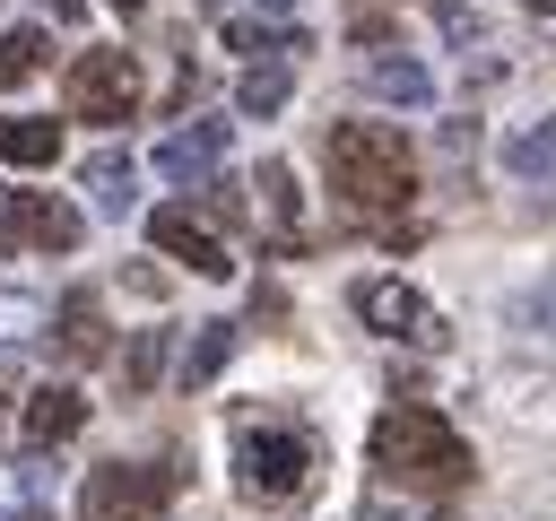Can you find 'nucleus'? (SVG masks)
<instances>
[{"label": "nucleus", "instance_id": "f257e3e1", "mask_svg": "<svg viewBox=\"0 0 556 521\" xmlns=\"http://www.w3.org/2000/svg\"><path fill=\"white\" fill-rule=\"evenodd\" d=\"M321 165H330V191H339L356 217H400V208L417 200V148H408L391 122H330Z\"/></svg>", "mask_w": 556, "mask_h": 521}, {"label": "nucleus", "instance_id": "f03ea898", "mask_svg": "<svg viewBox=\"0 0 556 521\" xmlns=\"http://www.w3.org/2000/svg\"><path fill=\"white\" fill-rule=\"evenodd\" d=\"M365 460H374L391 486H417V495H460V486L478 478L469 443H460V434H452L434 408H417V399H391V408L374 417Z\"/></svg>", "mask_w": 556, "mask_h": 521}, {"label": "nucleus", "instance_id": "7ed1b4c3", "mask_svg": "<svg viewBox=\"0 0 556 521\" xmlns=\"http://www.w3.org/2000/svg\"><path fill=\"white\" fill-rule=\"evenodd\" d=\"M313 478H321V443L304 425H252L243 417V434H235V486H243V504H304Z\"/></svg>", "mask_w": 556, "mask_h": 521}, {"label": "nucleus", "instance_id": "20e7f679", "mask_svg": "<svg viewBox=\"0 0 556 521\" xmlns=\"http://www.w3.org/2000/svg\"><path fill=\"white\" fill-rule=\"evenodd\" d=\"M182 469L174 460H104L78 486V521H165Z\"/></svg>", "mask_w": 556, "mask_h": 521}, {"label": "nucleus", "instance_id": "39448f33", "mask_svg": "<svg viewBox=\"0 0 556 521\" xmlns=\"http://www.w3.org/2000/svg\"><path fill=\"white\" fill-rule=\"evenodd\" d=\"M61 104H70V122H130L139 113V61L122 43H87L61 78Z\"/></svg>", "mask_w": 556, "mask_h": 521}, {"label": "nucleus", "instance_id": "423d86ee", "mask_svg": "<svg viewBox=\"0 0 556 521\" xmlns=\"http://www.w3.org/2000/svg\"><path fill=\"white\" fill-rule=\"evenodd\" d=\"M356 321L382 330V339H417V347H443V313L408 287V278H356Z\"/></svg>", "mask_w": 556, "mask_h": 521}, {"label": "nucleus", "instance_id": "0eeeda50", "mask_svg": "<svg viewBox=\"0 0 556 521\" xmlns=\"http://www.w3.org/2000/svg\"><path fill=\"white\" fill-rule=\"evenodd\" d=\"M87 217L61 200V191H0V243L17 252H78Z\"/></svg>", "mask_w": 556, "mask_h": 521}, {"label": "nucleus", "instance_id": "6e6552de", "mask_svg": "<svg viewBox=\"0 0 556 521\" xmlns=\"http://www.w3.org/2000/svg\"><path fill=\"white\" fill-rule=\"evenodd\" d=\"M148 234H156V252L165 260H182V269H200V278H235V252H226V234L191 208V200H165L156 217H148Z\"/></svg>", "mask_w": 556, "mask_h": 521}, {"label": "nucleus", "instance_id": "1a4fd4ad", "mask_svg": "<svg viewBox=\"0 0 556 521\" xmlns=\"http://www.w3.org/2000/svg\"><path fill=\"white\" fill-rule=\"evenodd\" d=\"M217 165H226V122H182V130H165V139H156V174H165V182H182V191H191V182H208Z\"/></svg>", "mask_w": 556, "mask_h": 521}, {"label": "nucleus", "instance_id": "9d476101", "mask_svg": "<svg viewBox=\"0 0 556 521\" xmlns=\"http://www.w3.org/2000/svg\"><path fill=\"white\" fill-rule=\"evenodd\" d=\"M17 425H26L35 452H52V443H70V434L87 425V391H78V382H43V391H26Z\"/></svg>", "mask_w": 556, "mask_h": 521}, {"label": "nucleus", "instance_id": "9b49d317", "mask_svg": "<svg viewBox=\"0 0 556 521\" xmlns=\"http://www.w3.org/2000/svg\"><path fill=\"white\" fill-rule=\"evenodd\" d=\"M52 347H61L70 365H96V356L113 347V330H104V304H96L87 287H70V295H61V313H52Z\"/></svg>", "mask_w": 556, "mask_h": 521}, {"label": "nucleus", "instance_id": "f8f14e48", "mask_svg": "<svg viewBox=\"0 0 556 521\" xmlns=\"http://www.w3.org/2000/svg\"><path fill=\"white\" fill-rule=\"evenodd\" d=\"M78 182H87V200H96V217H130V208H139V165H130L122 148H96Z\"/></svg>", "mask_w": 556, "mask_h": 521}, {"label": "nucleus", "instance_id": "ddd939ff", "mask_svg": "<svg viewBox=\"0 0 556 521\" xmlns=\"http://www.w3.org/2000/svg\"><path fill=\"white\" fill-rule=\"evenodd\" d=\"M365 96L374 104H434V69L408 52H382V61H365Z\"/></svg>", "mask_w": 556, "mask_h": 521}, {"label": "nucleus", "instance_id": "4468645a", "mask_svg": "<svg viewBox=\"0 0 556 521\" xmlns=\"http://www.w3.org/2000/svg\"><path fill=\"white\" fill-rule=\"evenodd\" d=\"M226 43L235 52H261V61H304L313 52L304 26H287V17H226Z\"/></svg>", "mask_w": 556, "mask_h": 521}, {"label": "nucleus", "instance_id": "2eb2a0df", "mask_svg": "<svg viewBox=\"0 0 556 521\" xmlns=\"http://www.w3.org/2000/svg\"><path fill=\"white\" fill-rule=\"evenodd\" d=\"M61 156V122L52 113H9L0 122V165H52Z\"/></svg>", "mask_w": 556, "mask_h": 521}, {"label": "nucleus", "instance_id": "dca6fc26", "mask_svg": "<svg viewBox=\"0 0 556 521\" xmlns=\"http://www.w3.org/2000/svg\"><path fill=\"white\" fill-rule=\"evenodd\" d=\"M287 96H295V61H252L235 78V113H252V122H269Z\"/></svg>", "mask_w": 556, "mask_h": 521}, {"label": "nucleus", "instance_id": "f3484780", "mask_svg": "<svg viewBox=\"0 0 556 521\" xmlns=\"http://www.w3.org/2000/svg\"><path fill=\"white\" fill-rule=\"evenodd\" d=\"M504 174L513 182H556V113H539L521 139H504Z\"/></svg>", "mask_w": 556, "mask_h": 521}, {"label": "nucleus", "instance_id": "a211bd4d", "mask_svg": "<svg viewBox=\"0 0 556 521\" xmlns=\"http://www.w3.org/2000/svg\"><path fill=\"white\" fill-rule=\"evenodd\" d=\"M226 356H235V321H200V339L182 347V391H208L226 373Z\"/></svg>", "mask_w": 556, "mask_h": 521}, {"label": "nucleus", "instance_id": "6ab92c4d", "mask_svg": "<svg viewBox=\"0 0 556 521\" xmlns=\"http://www.w3.org/2000/svg\"><path fill=\"white\" fill-rule=\"evenodd\" d=\"M504 321H513L521 339H556V269L530 278V287H513V295H504Z\"/></svg>", "mask_w": 556, "mask_h": 521}, {"label": "nucleus", "instance_id": "aec40b11", "mask_svg": "<svg viewBox=\"0 0 556 521\" xmlns=\"http://www.w3.org/2000/svg\"><path fill=\"white\" fill-rule=\"evenodd\" d=\"M43 61H52V35H43V26H9V35H0V96L26 87Z\"/></svg>", "mask_w": 556, "mask_h": 521}, {"label": "nucleus", "instance_id": "412c9836", "mask_svg": "<svg viewBox=\"0 0 556 521\" xmlns=\"http://www.w3.org/2000/svg\"><path fill=\"white\" fill-rule=\"evenodd\" d=\"M252 191H261V208H269V226H278V243H295V174L269 156L261 174H252Z\"/></svg>", "mask_w": 556, "mask_h": 521}, {"label": "nucleus", "instance_id": "4be33fe9", "mask_svg": "<svg viewBox=\"0 0 556 521\" xmlns=\"http://www.w3.org/2000/svg\"><path fill=\"white\" fill-rule=\"evenodd\" d=\"M156 373H165V330H139L130 356H122V391H148Z\"/></svg>", "mask_w": 556, "mask_h": 521}, {"label": "nucleus", "instance_id": "5701e85b", "mask_svg": "<svg viewBox=\"0 0 556 521\" xmlns=\"http://www.w3.org/2000/svg\"><path fill=\"white\" fill-rule=\"evenodd\" d=\"M52 313H43V295H26V287H0V339H35Z\"/></svg>", "mask_w": 556, "mask_h": 521}, {"label": "nucleus", "instance_id": "b1692460", "mask_svg": "<svg viewBox=\"0 0 556 521\" xmlns=\"http://www.w3.org/2000/svg\"><path fill=\"white\" fill-rule=\"evenodd\" d=\"M9 399H17V365H0V417H9Z\"/></svg>", "mask_w": 556, "mask_h": 521}, {"label": "nucleus", "instance_id": "393cba45", "mask_svg": "<svg viewBox=\"0 0 556 521\" xmlns=\"http://www.w3.org/2000/svg\"><path fill=\"white\" fill-rule=\"evenodd\" d=\"M365 521H400V512H391V504H365Z\"/></svg>", "mask_w": 556, "mask_h": 521}, {"label": "nucleus", "instance_id": "a878e982", "mask_svg": "<svg viewBox=\"0 0 556 521\" xmlns=\"http://www.w3.org/2000/svg\"><path fill=\"white\" fill-rule=\"evenodd\" d=\"M104 9H122V17H139V9H148V0H104Z\"/></svg>", "mask_w": 556, "mask_h": 521}, {"label": "nucleus", "instance_id": "bb28decb", "mask_svg": "<svg viewBox=\"0 0 556 521\" xmlns=\"http://www.w3.org/2000/svg\"><path fill=\"white\" fill-rule=\"evenodd\" d=\"M52 17H78V0H52Z\"/></svg>", "mask_w": 556, "mask_h": 521}, {"label": "nucleus", "instance_id": "cd10ccee", "mask_svg": "<svg viewBox=\"0 0 556 521\" xmlns=\"http://www.w3.org/2000/svg\"><path fill=\"white\" fill-rule=\"evenodd\" d=\"M530 9H539V17H556V0H530Z\"/></svg>", "mask_w": 556, "mask_h": 521}, {"label": "nucleus", "instance_id": "c85d7f7f", "mask_svg": "<svg viewBox=\"0 0 556 521\" xmlns=\"http://www.w3.org/2000/svg\"><path fill=\"white\" fill-rule=\"evenodd\" d=\"M17 521H35V512H17Z\"/></svg>", "mask_w": 556, "mask_h": 521}]
</instances>
